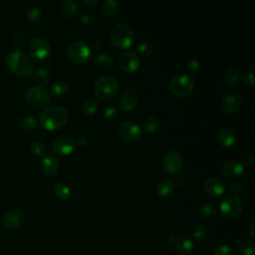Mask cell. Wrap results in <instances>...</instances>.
I'll return each mask as SVG.
<instances>
[{"label":"cell","instance_id":"obj_1","mask_svg":"<svg viewBox=\"0 0 255 255\" xmlns=\"http://www.w3.org/2000/svg\"><path fill=\"white\" fill-rule=\"evenodd\" d=\"M69 121V113L62 107H50L40 116V124L47 130L62 128Z\"/></svg>","mask_w":255,"mask_h":255},{"label":"cell","instance_id":"obj_2","mask_svg":"<svg viewBox=\"0 0 255 255\" xmlns=\"http://www.w3.org/2000/svg\"><path fill=\"white\" fill-rule=\"evenodd\" d=\"M5 63L11 72L22 77H29L34 71L31 59L20 50L11 52L6 57Z\"/></svg>","mask_w":255,"mask_h":255},{"label":"cell","instance_id":"obj_3","mask_svg":"<svg viewBox=\"0 0 255 255\" xmlns=\"http://www.w3.org/2000/svg\"><path fill=\"white\" fill-rule=\"evenodd\" d=\"M133 40V29L127 23H118L112 28L110 32V41L112 45L119 50H125L129 48L132 45Z\"/></svg>","mask_w":255,"mask_h":255},{"label":"cell","instance_id":"obj_4","mask_svg":"<svg viewBox=\"0 0 255 255\" xmlns=\"http://www.w3.org/2000/svg\"><path fill=\"white\" fill-rule=\"evenodd\" d=\"M119 91L118 81L110 76H102L98 78L93 85L94 95L102 100L114 97Z\"/></svg>","mask_w":255,"mask_h":255},{"label":"cell","instance_id":"obj_5","mask_svg":"<svg viewBox=\"0 0 255 255\" xmlns=\"http://www.w3.org/2000/svg\"><path fill=\"white\" fill-rule=\"evenodd\" d=\"M170 92L180 98H184L189 96L194 89L193 80L187 75H177L173 77L168 84Z\"/></svg>","mask_w":255,"mask_h":255},{"label":"cell","instance_id":"obj_6","mask_svg":"<svg viewBox=\"0 0 255 255\" xmlns=\"http://www.w3.org/2000/svg\"><path fill=\"white\" fill-rule=\"evenodd\" d=\"M243 201L235 194L224 196L220 202V210L228 218H236L240 216L243 212Z\"/></svg>","mask_w":255,"mask_h":255},{"label":"cell","instance_id":"obj_7","mask_svg":"<svg viewBox=\"0 0 255 255\" xmlns=\"http://www.w3.org/2000/svg\"><path fill=\"white\" fill-rule=\"evenodd\" d=\"M167 246L176 255H190L194 249L192 241L180 234L170 235L167 239Z\"/></svg>","mask_w":255,"mask_h":255},{"label":"cell","instance_id":"obj_8","mask_svg":"<svg viewBox=\"0 0 255 255\" xmlns=\"http://www.w3.org/2000/svg\"><path fill=\"white\" fill-rule=\"evenodd\" d=\"M27 104L34 109H43L50 103V94L40 87H31L25 96Z\"/></svg>","mask_w":255,"mask_h":255},{"label":"cell","instance_id":"obj_9","mask_svg":"<svg viewBox=\"0 0 255 255\" xmlns=\"http://www.w3.org/2000/svg\"><path fill=\"white\" fill-rule=\"evenodd\" d=\"M28 52L33 60L43 61L50 54V43L44 37H36L30 42Z\"/></svg>","mask_w":255,"mask_h":255},{"label":"cell","instance_id":"obj_10","mask_svg":"<svg viewBox=\"0 0 255 255\" xmlns=\"http://www.w3.org/2000/svg\"><path fill=\"white\" fill-rule=\"evenodd\" d=\"M91 56L90 47L82 41H76L72 43L68 48V57L75 64L86 63Z\"/></svg>","mask_w":255,"mask_h":255},{"label":"cell","instance_id":"obj_11","mask_svg":"<svg viewBox=\"0 0 255 255\" xmlns=\"http://www.w3.org/2000/svg\"><path fill=\"white\" fill-rule=\"evenodd\" d=\"M182 166H183V158L181 154L176 150L168 151L162 159V168L166 173L170 175L176 174L177 172H179Z\"/></svg>","mask_w":255,"mask_h":255},{"label":"cell","instance_id":"obj_12","mask_svg":"<svg viewBox=\"0 0 255 255\" xmlns=\"http://www.w3.org/2000/svg\"><path fill=\"white\" fill-rule=\"evenodd\" d=\"M119 135L127 141H135L141 136L140 127L133 121H124L119 126Z\"/></svg>","mask_w":255,"mask_h":255},{"label":"cell","instance_id":"obj_13","mask_svg":"<svg viewBox=\"0 0 255 255\" xmlns=\"http://www.w3.org/2000/svg\"><path fill=\"white\" fill-rule=\"evenodd\" d=\"M76 141L72 136L61 135L54 140L52 144V149L58 155H68L74 151Z\"/></svg>","mask_w":255,"mask_h":255},{"label":"cell","instance_id":"obj_14","mask_svg":"<svg viewBox=\"0 0 255 255\" xmlns=\"http://www.w3.org/2000/svg\"><path fill=\"white\" fill-rule=\"evenodd\" d=\"M242 104L240 95L236 92H228L224 95L221 102V109L227 115H232L238 111Z\"/></svg>","mask_w":255,"mask_h":255},{"label":"cell","instance_id":"obj_15","mask_svg":"<svg viewBox=\"0 0 255 255\" xmlns=\"http://www.w3.org/2000/svg\"><path fill=\"white\" fill-rule=\"evenodd\" d=\"M119 64L121 69L128 74L134 73L139 68V58L134 52H125L122 54L119 60Z\"/></svg>","mask_w":255,"mask_h":255},{"label":"cell","instance_id":"obj_16","mask_svg":"<svg viewBox=\"0 0 255 255\" xmlns=\"http://www.w3.org/2000/svg\"><path fill=\"white\" fill-rule=\"evenodd\" d=\"M138 103V93L134 89H127L120 98V107L125 112H131Z\"/></svg>","mask_w":255,"mask_h":255},{"label":"cell","instance_id":"obj_17","mask_svg":"<svg viewBox=\"0 0 255 255\" xmlns=\"http://www.w3.org/2000/svg\"><path fill=\"white\" fill-rule=\"evenodd\" d=\"M203 188L205 192L212 197H218L225 192L224 181L218 177L206 178L203 181Z\"/></svg>","mask_w":255,"mask_h":255},{"label":"cell","instance_id":"obj_18","mask_svg":"<svg viewBox=\"0 0 255 255\" xmlns=\"http://www.w3.org/2000/svg\"><path fill=\"white\" fill-rule=\"evenodd\" d=\"M25 221V216L20 210H10L3 216V224L9 229L20 227Z\"/></svg>","mask_w":255,"mask_h":255},{"label":"cell","instance_id":"obj_19","mask_svg":"<svg viewBox=\"0 0 255 255\" xmlns=\"http://www.w3.org/2000/svg\"><path fill=\"white\" fill-rule=\"evenodd\" d=\"M221 172L227 177H238L244 173V166L236 160H228L223 163Z\"/></svg>","mask_w":255,"mask_h":255},{"label":"cell","instance_id":"obj_20","mask_svg":"<svg viewBox=\"0 0 255 255\" xmlns=\"http://www.w3.org/2000/svg\"><path fill=\"white\" fill-rule=\"evenodd\" d=\"M59 161L53 155H46L41 161V169L48 176L55 175L59 171Z\"/></svg>","mask_w":255,"mask_h":255},{"label":"cell","instance_id":"obj_21","mask_svg":"<svg viewBox=\"0 0 255 255\" xmlns=\"http://www.w3.org/2000/svg\"><path fill=\"white\" fill-rule=\"evenodd\" d=\"M217 138L219 143L224 147H231L235 144V141H236L234 132L227 128H222L218 131Z\"/></svg>","mask_w":255,"mask_h":255},{"label":"cell","instance_id":"obj_22","mask_svg":"<svg viewBox=\"0 0 255 255\" xmlns=\"http://www.w3.org/2000/svg\"><path fill=\"white\" fill-rule=\"evenodd\" d=\"M173 189H174V183L170 178H167V177L162 178L157 183V186H156L157 194L162 198L170 196L171 193L173 192Z\"/></svg>","mask_w":255,"mask_h":255},{"label":"cell","instance_id":"obj_23","mask_svg":"<svg viewBox=\"0 0 255 255\" xmlns=\"http://www.w3.org/2000/svg\"><path fill=\"white\" fill-rule=\"evenodd\" d=\"M60 7H61V11L64 13V15L67 16L68 18H71V19L75 18L79 13L78 5L73 0H64V1H62L61 4H60Z\"/></svg>","mask_w":255,"mask_h":255},{"label":"cell","instance_id":"obj_24","mask_svg":"<svg viewBox=\"0 0 255 255\" xmlns=\"http://www.w3.org/2000/svg\"><path fill=\"white\" fill-rule=\"evenodd\" d=\"M159 126H160V121L158 118H156L154 116L147 117L146 119H144V121L142 123V128H143L144 132H146V133H152V132L156 131L158 129Z\"/></svg>","mask_w":255,"mask_h":255},{"label":"cell","instance_id":"obj_25","mask_svg":"<svg viewBox=\"0 0 255 255\" xmlns=\"http://www.w3.org/2000/svg\"><path fill=\"white\" fill-rule=\"evenodd\" d=\"M239 78H240V75H239V72L236 68L234 67H229L225 70L224 72V75H223V79H224V82L228 85V86H235L238 81H239Z\"/></svg>","mask_w":255,"mask_h":255},{"label":"cell","instance_id":"obj_26","mask_svg":"<svg viewBox=\"0 0 255 255\" xmlns=\"http://www.w3.org/2000/svg\"><path fill=\"white\" fill-rule=\"evenodd\" d=\"M120 6L117 0H104L101 4V10L106 16H112L116 14Z\"/></svg>","mask_w":255,"mask_h":255},{"label":"cell","instance_id":"obj_27","mask_svg":"<svg viewBox=\"0 0 255 255\" xmlns=\"http://www.w3.org/2000/svg\"><path fill=\"white\" fill-rule=\"evenodd\" d=\"M18 126L25 130H33L37 128L38 122L34 117L31 116H25L18 121Z\"/></svg>","mask_w":255,"mask_h":255},{"label":"cell","instance_id":"obj_28","mask_svg":"<svg viewBox=\"0 0 255 255\" xmlns=\"http://www.w3.org/2000/svg\"><path fill=\"white\" fill-rule=\"evenodd\" d=\"M95 62L100 67L105 68V69H111L114 66V60L107 53H99V54H97L96 58H95Z\"/></svg>","mask_w":255,"mask_h":255},{"label":"cell","instance_id":"obj_29","mask_svg":"<svg viewBox=\"0 0 255 255\" xmlns=\"http://www.w3.org/2000/svg\"><path fill=\"white\" fill-rule=\"evenodd\" d=\"M237 249L241 255H254L255 253V246L253 242L249 240H241L238 242Z\"/></svg>","mask_w":255,"mask_h":255},{"label":"cell","instance_id":"obj_30","mask_svg":"<svg viewBox=\"0 0 255 255\" xmlns=\"http://www.w3.org/2000/svg\"><path fill=\"white\" fill-rule=\"evenodd\" d=\"M81 110L85 115H94L98 110V103L94 99H87L82 103Z\"/></svg>","mask_w":255,"mask_h":255},{"label":"cell","instance_id":"obj_31","mask_svg":"<svg viewBox=\"0 0 255 255\" xmlns=\"http://www.w3.org/2000/svg\"><path fill=\"white\" fill-rule=\"evenodd\" d=\"M54 193L61 199H68L71 196V189L65 183L58 182L54 186Z\"/></svg>","mask_w":255,"mask_h":255},{"label":"cell","instance_id":"obj_32","mask_svg":"<svg viewBox=\"0 0 255 255\" xmlns=\"http://www.w3.org/2000/svg\"><path fill=\"white\" fill-rule=\"evenodd\" d=\"M50 81V73L46 68H39L35 74V82L39 86H46Z\"/></svg>","mask_w":255,"mask_h":255},{"label":"cell","instance_id":"obj_33","mask_svg":"<svg viewBox=\"0 0 255 255\" xmlns=\"http://www.w3.org/2000/svg\"><path fill=\"white\" fill-rule=\"evenodd\" d=\"M69 91V85L64 82V81H57L53 86H52V94L59 98L65 96Z\"/></svg>","mask_w":255,"mask_h":255},{"label":"cell","instance_id":"obj_34","mask_svg":"<svg viewBox=\"0 0 255 255\" xmlns=\"http://www.w3.org/2000/svg\"><path fill=\"white\" fill-rule=\"evenodd\" d=\"M216 212H217V210H216L215 205H213L211 203H204L199 208V214L203 218H207V219L212 218L216 214Z\"/></svg>","mask_w":255,"mask_h":255},{"label":"cell","instance_id":"obj_35","mask_svg":"<svg viewBox=\"0 0 255 255\" xmlns=\"http://www.w3.org/2000/svg\"><path fill=\"white\" fill-rule=\"evenodd\" d=\"M137 48V52L142 56V57H148L152 54L153 52V47L150 43L146 42V41H141L137 44L136 46Z\"/></svg>","mask_w":255,"mask_h":255},{"label":"cell","instance_id":"obj_36","mask_svg":"<svg viewBox=\"0 0 255 255\" xmlns=\"http://www.w3.org/2000/svg\"><path fill=\"white\" fill-rule=\"evenodd\" d=\"M30 151L35 156H41L45 152V145L40 140H34L30 144Z\"/></svg>","mask_w":255,"mask_h":255},{"label":"cell","instance_id":"obj_37","mask_svg":"<svg viewBox=\"0 0 255 255\" xmlns=\"http://www.w3.org/2000/svg\"><path fill=\"white\" fill-rule=\"evenodd\" d=\"M26 15L27 19L32 23H37L42 19V11L38 7H31Z\"/></svg>","mask_w":255,"mask_h":255},{"label":"cell","instance_id":"obj_38","mask_svg":"<svg viewBox=\"0 0 255 255\" xmlns=\"http://www.w3.org/2000/svg\"><path fill=\"white\" fill-rule=\"evenodd\" d=\"M209 230L206 226L204 225H199L197 226L194 231H193V236L197 241H202L208 237Z\"/></svg>","mask_w":255,"mask_h":255},{"label":"cell","instance_id":"obj_39","mask_svg":"<svg viewBox=\"0 0 255 255\" xmlns=\"http://www.w3.org/2000/svg\"><path fill=\"white\" fill-rule=\"evenodd\" d=\"M213 255H233V250L229 245L221 244L214 249Z\"/></svg>","mask_w":255,"mask_h":255},{"label":"cell","instance_id":"obj_40","mask_svg":"<svg viewBox=\"0 0 255 255\" xmlns=\"http://www.w3.org/2000/svg\"><path fill=\"white\" fill-rule=\"evenodd\" d=\"M185 68H186V70H187L189 73L194 74V73H196V72L198 71V69H199V62H198L196 59L191 58V59H189V60L186 62Z\"/></svg>","mask_w":255,"mask_h":255},{"label":"cell","instance_id":"obj_41","mask_svg":"<svg viewBox=\"0 0 255 255\" xmlns=\"http://www.w3.org/2000/svg\"><path fill=\"white\" fill-rule=\"evenodd\" d=\"M119 115V110L116 108V107H108L105 112H104V117L105 119L107 120H110V121H113L115 120Z\"/></svg>","mask_w":255,"mask_h":255},{"label":"cell","instance_id":"obj_42","mask_svg":"<svg viewBox=\"0 0 255 255\" xmlns=\"http://www.w3.org/2000/svg\"><path fill=\"white\" fill-rule=\"evenodd\" d=\"M13 45L17 49H21L25 45V37H24V35L21 34V33L16 34L14 36V39H13Z\"/></svg>","mask_w":255,"mask_h":255},{"label":"cell","instance_id":"obj_43","mask_svg":"<svg viewBox=\"0 0 255 255\" xmlns=\"http://www.w3.org/2000/svg\"><path fill=\"white\" fill-rule=\"evenodd\" d=\"M244 185L242 182H233L229 186V190L233 193H241L244 190Z\"/></svg>","mask_w":255,"mask_h":255},{"label":"cell","instance_id":"obj_44","mask_svg":"<svg viewBox=\"0 0 255 255\" xmlns=\"http://www.w3.org/2000/svg\"><path fill=\"white\" fill-rule=\"evenodd\" d=\"M242 80H243L244 83H246V84H248V85H250V86H253L254 83H255L254 75H253L252 72H248V73L244 74L243 77H242Z\"/></svg>","mask_w":255,"mask_h":255},{"label":"cell","instance_id":"obj_45","mask_svg":"<svg viewBox=\"0 0 255 255\" xmlns=\"http://www.w3.org/2000/svg\"><path fill=\"white\" fill-rule=\"evenodd\" d=\"M80 20L84 25H90L92 23V16L90 14L83 13L80 17Z\"/></svg>","mask_w":255,"mask_h":255},{"label":"cell","instance_id":"obj_46","mask_svg":"<svg viewBox=\"0 0 255 255\" xmlns=\"http://www.w3.org/2000/svg\"><path fill=\"white\" fill-rule=\"evenodd\" d=\"M76 143H78L80 146L84 147V146H86L88 144V138L86 136H84V135H81V136L78 137V141Z\"/></svg>","mask_w":255,"mask_h":255},{"label":"cell","instance_id":"obj_47","mask_svg":"<svg viewBox=\"0 0 255 255\" xmlns=\"http://www.w3.org/2000/svg\"><path fill=\"white\" fill-rule=\"evenodd\" d=\"M98 0H84V3L87 5H97L98 4Z\"/></svg>","mask_w":255,"mask_h":255},{"label":"cell","instance_id":"obj_48","mask_svg":"<svg viewBox=\"0 0 255 255\" xmlns=\"http://www.w3.org/2000/svg\"><path fill=\"white\" fill-rule=\"evenodd\" d=\"M175 181H176V183L177 184H182V183H184V178L183 177H181V176H177L176 178H175Z\"/></svg>","mask_w":255,"mask_h":255},{"label":"cell","instance_id":"obj_49","mask_svg":"<svg viewBox=\"0 0 255 255\" xmlns=\"http://www.w3.org/2000/svg\"><path fill=\"white\" fill-rule=\"evenodd\" d=\"M253 156L252 155H248L247 157H246V162L248 163V164H251L252 162H253Z\"/></svg>","mask_w":255,"mask_h":255},{"label":"cell","instance_id":"obj_50","mask_svg":"<svg viewBox=\"0 0 255 255\" xmlns=\"http://www.w3.org/2000/svg\"><path fill=\"white\" fill-rule=\"evenodd\" d=\"M250 235H251L252 237H254V236H255V234H254V223H252V225H251V229H250Z\"/></svg>","mask_w":255,"mask_h":255},{"label":"cell","instance_id":"obj_51","mask_svg":"<svg viewBox=\"0 0 255 255\" xmlns=\"http://www.w3.org/2000/svg\"><path fill=\"white\" fill-rule=\"evenodd\" d=\"M0 2H1V1H0Z\"/></svg>","mask_w":255,"mask_h":255}]
</instances>
